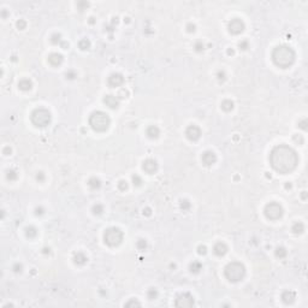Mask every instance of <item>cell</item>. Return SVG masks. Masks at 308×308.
Instances as JSON below:
<instances>
[{
  "mask_svg": "<svg viewBox=\"0 0 308 308\" xmlns=\"http://www.w3.org/2000/svg\"><path fill=\"white\" fill-rule=\"evenodd\" d=\"M179 207H181V210H183V211H188L191 207V204L189 202L188 200H182L181 201V204H179Z\"/></svg>",
  "mask_w": 308,
  "mask_h": 308,
  "instance_id": "obj_32",
  "label": "cell"
},
{
  "mask_svg": "<svg viewBox=\"0 0 308 308\" xmlns=\"http://www.w3.org/2000/svg\"><path fill=\"white\" fill-rule=\"evenodd\" d=\"M147 296L149 300H155L156 297H158V291H156V289L155 288H150L148 292H147Z\"/></svg>",
  "mask_w": 308,
  "mask_h": 308,
  "instance_id": "obj_28",
  "label": "cell"
},
{
  "mask_svg": "<svg viewBox=\"0 0 308 308\" xmlns=\"http://www.w3.org/2000/svg\"><path fill=\"white\" fill-rule=\"evenodd\" d=\"M36 179L39 181V182H43V181H45V173H43V172H37Z\"/></svg>",
  "mask_w": 308,
  "mask_h": 308,
  "instance_id": "obj_46",
  "label": "cell"
},
{
  "mask_svg": "<svg viewBox=\"0 0 308 308\" xmlns=\"http://www.w3.org/2000/svg\"><path fill=\"white\" fill-rule=\"evenodd\" d=\"M280 297H282V301L285 305H291V303H294L295 299H296V294L291 290H285V291H283Z\"/></svg>",
  "mask_w": 308,
  "mask_h": 308,
  "instance_id": "obj_16",
  "label": "cell"
},
{
  "mask_svg": "<svg viewBox=\"0 0 308 308\" xmlns=\"http://www.w3.org/2000/svg\"><path fill=\"white\" fill-rule=\"evenodd\" d=\"M185 136L188 140L190 141H197L200 137H201V129L195 124H191L189 125L187 129H185Z\"/></svg>",
  "mask_w": 308,
  "mask_h": 308,
  "instance_id": "obj_10",
  "label": "cell"
},
{
  "mask_svg": "<svg viewBox=\"0 0 308 308\" xmlns=\"http://www.w3.org/2000/svg\"><path fill=\"white\" fill-rule=\"evenodd\" d=\"M16 26H17V28H18V29H21V30H22V29L26 28L27 23H26V21H24V20H20V21H17Z\"/></svg>",
  "mask_w": 308,
  "mask_h": 308,
  "instance_id": "obj_39",
  "label": "cell"
},
{
  "mask_svg": "<svg viewBox=\"0 0 308 308\" xmlns=\"http://www.w3.org/2000/svg\"><path fill=\"white\" fill-rule=\"evenodd\" d=\"M194 48H195L196 52H202L205 49V46H204V43L201 41H197V42H195V45H194Z\"/></svg>",
  "mask_w": 308,
  "mask_h": 308,
  "instance_id": "obj_35",
  "label": "cell"
},
{
  "mask_svg": "<svg viewBox=\"0 0 308 308\" xmlns=\"http://www.w3.org/2000/svg\"><path fill=\"white\" fill-rule=\"evenodd\" d=\"M51 42L53 45H58V43L61 42V35L60 34H53L51 36Z\"/></svg>",
  "mask_w": 308,
  "mask_h": 308,
  "instance_id": "obj_33",
  "label": "cell"
},
{
  "mask_svg": "<svg viewBox=\"0 0 308 308\" xmlns=\"http://www.w3.org/2000/svg\"><path fill=\"white\" fill-rule=\"evenodd\" d=\"M143 214L150 216V214H152V211H150V208H148V207H147V208H144V210H143Z\"/></svg>",
  "mask_w": 308,
  "mask_h": 308,
  "instance_id": "obj_50",
  "label": "cell"
},
{
  "mask_svg": "<svg viewBox=\"0 0 308 308\" xmlns=\"http://www.w3.org/2000/svg\"><path fill=\"white\" fill-rule=\"evenodd\" d=\"M104 104L106 106H109L110 109L116 110L119 106V98L116 95H112V94H109V95H105L104 98Z\"/></svg>",
  "mask_w": 308,
  "mask_h": 308,
  "instance_id": "obj_14",
  "label": "cell"
},
{
  "mask_svg": "<svg viewBox=\"0 0 308 308\" xmlns=\"http://www.w3.org/2000/svg\"><path fill=\"white\" fill-rule=\"evenodd\" d=\"M123 241V232L118 228H110L104 232V242L110 247H117Z\"/></svg>",
  "mask_w": 308,
  "mask_h": 308,
  "instance_id": "obj_6",
  "label": "cell"
},
{
  "mask_svg": "<svg viewBox=\"0 0 308 308\" xmlns=\"http://www.w3.org/2000/svg\"><path fill=\"white\" fill-rule=\"evenodd\" d=\"M291 231L294 232L295 235H300V234H302V232L305 231V225L301 223V222H297V223H295L292 225V228H291Z\"/></svg>",
  "mask_w": 308,
  "mask_h": 308,
  "instance_id": "obj_21",
  "label": "cell"
},
{
  "mask_svg": "<svg viewBox=\"0 0 308 308\" xmlns=\"http://www.w3.org/2000/svg\"><path fill=\"white\" fill-rule=\"evenodd\" d=\"M94 22H95V21H94V18H93V17H90V18H89V23H90V24H93Z\"/></svg>",
  "mask_w": 308,
  "mask_h": 308,
  "instance_id": "obj_53",
  "label": "cell"
},
{
  "mask_svg": "<svg viewBox=\"0 0 308 308\" xmlns=\"http://www.w3.org/2000/svg\"><path fill=\"white\" fill-rule=\"evenodd\" d=\"M31 122L37 128H45L51 123V112L48 110L40 107L33 111L31 113Z\"/></svg>",
  "mask_w": 308,
  "mask_h": 308,
  "instance_id": "obj_5",
  "label": "cell"
},
{
  "mask_svg": "<svg viewBox=\"0 0 308 308\" xmlns=\"http://www.w3.org/2000/svg\"><path fill=\"white\" fill-rule=\"evenodd\" d=\"M244 28H246V26H244V23L242 20H240V18H234V20H231L228 24V29L231 34H234V35H238V34H241L242 31L244 30Z\"/></svg>",
  "mask_w": 308,
  "mask_h": 308,
  "instance_id": "obj_9",
  "label": "cell"
},
{
  "mask_svg": "<svg viewBox=\"0 0 308 308\" xmlns=\"http://www.w3.org/2000/svg\"><path fill=\"white\" fill-rule=\"evenodd\" d=\"M63 60H64V58H63L60 53H51L48 55V63L53 66H59L63 63Z\"/></svg>",
  "mask_w": 308,
  "mask_h": 308,
  "instance_id": "obj_17",
  "label": "cell"
},
{
  "mask_svg": "<svg viewBox=\"0 0 308 308\" xmlns=\"http://www.w3.org/2000/svg\"><path fill=\"white\" fill-rule=\"evenodd\" d=\"M302 199H303V200L307 199V193H306V191H303V194H302Z\"/></svg>",
  "mask_w": 308,
  "mask_h": 308,
  "instance_id": "obj_52",
  "label": "cell"
},
{
  "mask_svg": "<svg viewBox=\"0 0 308 308\" xmlns=\"http://www.w3.org/2000/svg\"><path fill=\"white\" fill-rule=\"evenodd\" d=\"M111 124V119L107 113L102 111H94L89 117V125L90 128L96 133H104L109 129Z\"/></svg>",
  "mask_w": 308,
  "mask_h": 308,
  "instance_id": "obj_4",
  "label": "cell"
},
{
  "mask_svg": "<svg viewBox=\"0 0 308 308\" xmlns=\"http://www.w3.org/2000/svg\"><path fill=\"white\" fill-rule=\"evenodd\" d=\"M118 188H119V190H127L128 189V183L125 181H121L118 183Z\"/></svg>",
  "mask_w": 308,
  "mask_h": 308,
  "instance_id": "obj_37",
  "label": "cell"
},
{
  "mask_svg": "<svg viewBox=\"0 0 308 308\" xmlns=\"http://www.w3.org/2000/svg\"><path fill=\"white\" fill-rule=\"evenodd\" d=\"M158 167H159L158 162H156V160H154V159H146L143 161V164H142L143 171L147 172L148 175L155 173L156 171H158Z\"/></svg>",
  "mask_w": 308,
  "mask_h": 308,
  "instance_id": "obj_12",
  "label": "cell"
},
{
  "mask_svg": "<svg viewBox=\"0 0 308 308\" xmlns=\"http://www.w3.org/2000/svg\"><path fill=\"white\" fill-rule=\"evenodd\" d=\"M201 160H202V162L206 166H211L217 161V155L212 150H206L202 154V156H201Z\"/></svg>",
  "mask_w": 308,
  "mask_h": 308,
  "instance_id": "obj_13",
  "label": "cell"
},
{
  "mask_svg": "<svg viewBox=\"0 0 308 308\" xmlns=\"http://www.w3.org/2000/svg\"><path fill=\"white\" fill-rule=\"evenodd\" d=\"M88 185H89L92 189H99L101 187V181L96 177H92L89 181H88Z\"/></svg>",
  "mask_w": 308,
  "mask_h": 308,
  "instance_id": "obj_23",
  "label": "cell"
},
{
  "mask_svg": "<svg viewBox=\"0 0 308 308\" xmlns=\"http://www.w3.org/2000/svg\"><path fill=\"white\" fill-rule=\"evenodd\" d=\"M31 87H33V82H31L29 78H23V80H21L20 82H18V88H20L21 90H23V92L30 90Z\"/></svg>",
  "mask_w": 308,
  "mask_h": 308,
  "instance_id": "obj_19",
  "label": "cell"
},
{
  "mask_svg": "<svg viewBox=\"0 0 308 308\" xmlns=\"http://www.w3.org/2000/svg\"><path fill=\"white\" fill-rule=\"evenodd\" d=\"M285 188H286V189H290V188H291V184H290V183L285 184Z\"/></svg>",
  "mask_w": 308,
  "mask_h": 308,
  "instance_id": "obj_54",
  "label": "cell"
},
{
  "mask_svg": "<svg viewBox=\"0 0 308 308\" xmlns=\"http://www.w3.org/2000/svg\"><path fill=\"white\" fill-rule=\"evenodd\" d=\"M195 29H196L195 24H193V23H188V24H187V30L189 31V33H194V31H195Z\"/></svg>",
  "mask_w": 308,
  "mask_h": 308,
  "instance_id": "obj_42",
  "label": "cell"
},
{
  "mask_svg": "<svg viewBox=\"0 0 308 308\" xmlns=\"http://www.w3.org/2000/svg\"><path fill=\"white\" fill-rule=\"evenodd\" d=\"M213 253L217 256H224L228 253V246H226L224 242H218L214 244V247H213Z\"/></svg>",
  "mask_w": 308,
  "mask_h": 308,
  "instance_id": "obj_15",
  "label": "cell"
},
{
  "mask_svg": "<svg viewBox=\"0 0 308 308\" xmlns=\"http://www.w3.org/2000/svg\"><path fill=\"white\" fill-rule=\"evenodd\" d=\"M49 252H51V249H49V248H43V253H45V254H47V253L49 254Z\"/></svg>",
  "mask_w": 308,
  "mask_h": 308,
  "instance_id": "obj_51",
  "label": "cell"
},
{
  "mask_svg": "<svg viewBox=\"0 0 308 308\" xmlns=\"http://www.w3.org/2000/svg\"><path fill=\"white\" fill-rule=\"evenodd\" d=\"M78 47L82 49V51H86V49H89L90 48V41L88 39H82L80 42H78Z\"/></svg>",
  "mask_w": 308,
  "mask_h": 308,
  "instance_id": "obj_27",
  "label": "cell"
},
{
  "mask_svg": "<svg viewBox=\"0 0 308 308\" xmlns=\"http://www.w3.org/2000/svg\"><path fill=\"white\" fill-rule=\"evenodd\" d=\"M104 212V206L100 205V204H96L93 206V213L94 214H101Z\"/></svg>",
  "mask_w": 308,
  "mask_h": 308,
  "instance_id": "obj_31",
  "label": "cell"
},
{
  "mask_svg": "<svg viewBox=\"0 0 308 308\" xmlns=\"http://www.w3.org/2000/svg\"><path fill=\"white\" fill-rule=\"evenodd\" d=\"M22 268H23L22 264H15L13 267H12V270H13V271H15L16 273H20V272H22Z\"/></svg>",
  "mask_w": 308,
  "mask_h": 308,
  "instance_id": "obj_40",
  "label": "cell"
},
{
  "mask_svg": "<svg viewBox=\"0 0 308 308\" xmlns=\"http://www.w3.org/2000/svg\"><path fill=\"white\" fill-rule=\"evenodd\" d=\"M3 153H4L5 155H9V154L11 153V148H10V147H5L4 150H3Z\"/></svg>",
  "mask_w": 308,
  "mask_h": 308,
  "instance_id": "obj_49",
  "label": "cell"
},
{
  "mask_svg": "<svg viewBox=\"0 0 308 308\" xmlns=\"http://www.w3.org/2000/svg\"><path fill=\"white\" fill-rule=\"evenodd\" d=\"M295 52L291 47L285 46V45H280L277 46L273 52H272V60L278 67L282 69H286L289 66H291L295 61Z\"/></svg>",
  "mask_w": 308,
  "mask_h": 308,
  "instance_id": "obj_2",
  "label": "cell"
},
{
  "mask_svg": "<svg viewBox=\"0 0 308 308\" xmlns=\"http://www.w3.org/2000/svg\"><path fill=\"white\" fill-rule=\"evenodd\" d=\"M146 135L149 137V139L154 140L160 135V130H159L158 127H155V125H150V127H148L147 130H146Z\"/></svg>",
  "mask_w": 308,
  "mask_h": 308,
  "instance_id": "obj_18",
  "label": "cell"
},
{
  "mask_svg": "<svg viewBox=\"0 0 308 308\" xmlns=\"http://www.w3.org/2000/svg\"><path fill=\"white\" fill-rule=\"evenodd\" d=\"M283 207L278 204V202H270L265 206V210H264V213H265V217L270 220H277L283 216Z\"/></svg>",
  "mask_w": 308,
  "mask_h": 308,
  "instance_id": "obj_7",
  "label": "cell"
},
{
  "mask_svg": "<svg viewBox=\"0 0 308 308\" xmlns=\"http://www.w3.org/2000/svg\"><path fill=\"white\" fill-rule=\"evenodd\" d=\"M43 212H45L43 207H36V208H35V214H36V216H41V214H43Z\"/></svg>",
  "mask_w": 308,
  "mask_h": 308,
  "instance_id": "obj_47",
  "label": "cell"
},
{
  "mask_svg": "<svg viewBox=\"0 0 308 308\" xmlns=\"http://www.w3.org/2000/svg\"><path fill=\"white\" fill-rule=\"evenodd\" d=\"M88 5H89V3H87V1H78V3H77V7H78L81 11H83L86 7H88Z\"/></svg>",
  "mask_w": 308,
  "mask_h": 308,
  "instance_id": "obj_38",
  "label": "cell"
},
{
  "mask_svg": "<svg viewBox=\"0 0 308 308\" xmlns=\"http://www.w3.org/2000/svg\"><path fill=\"white\" fill-rule=\"evenodd\" d=\"M65 76H66V78H69V80H73L75 77H76V73H75L72 70H70V71H67V72H66Z\"/></svg>",
  "mask_w": 308,
  "mask_h": 308,
  "instance_id": "obj_45",
  "label": "cell"
},
{
  "mask_svg": "<svg viewBox=\"0 0 308 308\" xmlns=\"http://www.w3.org/2000/svg\"><path fill=\"white\" fill-rule=\"evenodd\" d=\"M217 77H218L219 81H224V80L226 78V75H225L224 71H218V72H217Z\"/></svg>",
  "mask_w": 308,
  "mask_h": 308,
  "instance_id": "obj_44",
  "label": "cell"
},
{
  "mask_svg": "<svg viewBox=\"0 0 308 308\" xmlns=\"http://www.w3.org/2000/svg\"><path fill=\"white\" fill-rule=\"evenodd\" d=\"M26 235H27V237H29V238H34V237H36V235H37V230H36V228H35V226H28V228L26 229Z\"/></svg>",
  "mask_w": 308,
  "mask_h": 308,
  "instance_id": "obj_26",
  "label": "cell"
},
{
  "mask_svg": "<svg viewBox=\"0 0 308 308\" xmlns=\"http://www.w3.org/2000/svg\"><path fill=\"white\" fill-rule=\"evenodd\" d=\"M107 83L111 88H117L121 87L124 83V76L119 72H113L110 75V77L107 78Z\"/></svg>",
  "mask_w": 308,
  "mask_h": 308,
  "instance_id": "obj_11",
  "label": "cell"
},
{
  "mask_svg": "<svg viewBox=\"0 0 308 308\" xmlns=\"http://www.w3.org/2000/svg\"><path fill=\"white\" fill-rule=\"evenodd\" d=\"M6 178L10 179V181H16L17 179V172L15 170H9V171L6 172Z\"/></svg>",
  "mask_w": 308,
  "mask_h": 308,
  "instance_id": "obj_30",
  "label": "cell"
},
{
  "mask_svg": "<svg viewBox=\"0 0 308 308\" xmlns=\"http://www.w3.org/2000/svg\"><path fill=\"white\" fill-rule=\"evenodd\" d=\"M133 184L136 185V187H140L142 184V178L140 177L139 175H134L133 176Z\"/></svg>",
  "mask_w": 308,
  "mask_h": 308,
  "instance_id": "obj_34",
  "label": "cell"
},
{
  "mask_svg": "<svg viewBox=\"0 0 308 308\" xmlns=\"http://www.w3.org/2000/svg\"><path fill=\"white\" fill-rule=\"evenodd\" d=\"M189 270H190V272H193V273H199L201 270H202V265H201L199 261H193L189 265Z\"/></svg>",
  "mask_w": 308,
  "mask_h": 308,
  "instance_id": "obj_24",
  "label": "cell"
},
{
  "mask_svg": "<svg viewBox=\"0 0 308 308\" xmlns=\"http://www.w3.org/2000/svg\"><path fill=\"white\" fill-rule=\"evenodd\" d=\"M136 247L139 248L140 250H144L147 248V241L143 240V238H140V240L136 242Z\"/></svg>",
  "mask_w": 308,
  "mask_h": 308,
  "instance_id": "obj_29",
  "label": "cell"
},
{
  "mask_svg": "<svg viewBox=\"0 0 308 308\" xmlns=\"http://www.w3.org/2000/svg\"><path fill=\"white\" fill-rule=\"evenodd\" d=\"M224 274L226 279L231 283L241 282L244 276H246V267L242 262L238 261H231L224 268Z\"/></svg>",
  "mask_w": 308,
  "mask_h": 308,
  "instance_id": "obj_3",
  "label": "cell"
},
{
  "mask_svg": "<svg viewBox=\"0 0 308 308\" xmlns=\"http://www.w3.org/2000/svg\"><path fill=\"white\" fill-rule=\"evenodd\" d=\"M274 254L277 257H279V259H284V257L286 256L288 252H286V249L284 247H277L274 250Z\"/></svg>",
  "mask_w": 308,
  "mask_h": 308,
  "instance_id": "obj_25",
  "label": "cell"
},
{
  "mask_svg": "<svg viewBox=\"0 0 308 308\" xmlns=\"http://www.w3.org/2000/svg\"><path fill=\"white\" fill-rule=\"evenodd\" d=\"M73 261H75V264H77V265H84V264L88 261V257L83 253L78 252V253H75Z\"/></svg>",
  "mask_w": 308,
  "mask_h": 308,
  "instance_id": "obj_20",
  "label": "cell"
},
{
  "mask_svg": "<svg viewBox=\"0 0 308 308\" xmlns=\"http://www.w3.org/2000/svg\"><path fill=\"white\" fill-rule=\"evenodd\" d=\"M228 54H234V49H229V51H228Z\"/></svg>",
  "mask_w": 308,
  "mask_h": 308,
  "instance_id": "obj_55",
  "label": "cell"
},
{
  "mask_svg": "<svg viewBox=\"0 0 308 308\" xmlns=\"http://www.w3.org/2000/svg\"><path fill=\"white\" fill-rule=\"evenodd\" d=\"M234 106H235L234 101H231V100L226 99V100H224V101L222 102V110H224L225 112H230V111H232V109H234Z\"/></svg>",
  "mask_w": 308,
  "mask_h": 308,
  "instance_id": "obj_22",
  "label": "cell"
},
{
  "mask_svg": "<svg viewBox=\"0 0 308 308\" xmlns=\"http://www.w3.org/2000/svg\"><path fill=\"white\" fill-rule=\"evenodd\" d=\"M270 164L274 171L282 175L292 172L299 164V156L295 150L286 144H278L270 153Z\"/></svg>",
  "mask_w": 308,
  "mask_h": 308,
  "instance_id": "obj_1",
  "label": "cell"
},
{
  "mask_svg": "<svg viewBox=\"0 0 308 308\" xmlns=\"http://www.w3.org/2000/svg\"><path fill=\"white\" fill-rule=\"evenodd\" d=\"M61 45H63V47H67V46H69V45H67V43H66V42H63V43H61Z\"/></svg>",
  "mask_w": 308,
  "mask_h": 308,
  "instance_id": "obj_56",
  "label": "cell"
},
{
  "mask_svg": "<svg viewBox=\"0 0 308 308\" xmlns=\"http://www.w3.org/2000/svg\"><path fill=\"white\" fill-rule=\"evenodd\" d=\"M133 306H137V307H140L141 303L139 302V301H136V300H131L129 301V302L125 303V307H133Z\"/></svg>",
  "mask_w": 308,
  "mask_h": 308,
  "instance_id": "obj_36",
  "label": "cell"
},
{
  "mask_svg": "<svg viewBox=\"0 0 308 308\" xmlns=\"http://www.w3.org/2000/svg\"><path fill=\"white\" fill-rule=\"evenodd\" d=\"M238 47H240L241 49H243V51H244V49H247V48H248V41H247V40L241 41V42H240V45H238Z\"/></svg>",
  "mask_w": 308,
  "mask_h": 308,
  "instance_id": "obj_43",
  "label": "cell"
},
{
  "mask_svg": "<svg viewBox=\"0 0 308 308\" xmlns=\"http://www.w3.org/2000/svg\"><path fill=\"white\" fill-rule=\"evenodd\" d=\"M306 125H307V121H306V119H303V121H301V122H299V127H300L301 129H303V130H306V129H307V127H306Z\"/></svg>",
  "mask_w": 308,
  "mask_h": 308,
  "instance_id": "obj_48",
  "label": "cell"
},
{
  "mask_svg": "<svg viewBox=\"0 0 308 308\" xmlns=\"http://www.w3.org/2000/svg\"><path fill=\"white\" fill-rule=\"evenodd\" d=\"M176 307H193L194 306V297L189 292L179 294L175 300Z\"/></svg>",
  "mask_w": 308,
  "mask_h": 308,
  "instance_id": "obj_8",
  "label": "cell"
},
{
  "mask_svg": "<svg viewBox=\"0 0 308 308\" xmlns=\"http://www.w3.org/2000/svg\"><path fill=\"white\" fill-rule=\"evenodd\" d=\"M197 253H199L200 255H205V254L207 253V248H206L205 246H199V247H197Z\"/></svg>",
  "mask_w": 308,
  "mask_h": 308,
  "instance_id": "obj_41",
  "label": "cell"
}]
</instances>
